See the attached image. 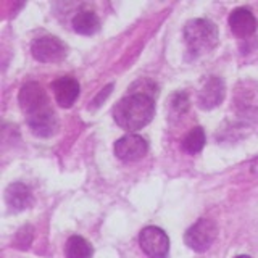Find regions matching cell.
<instances>
[{
	"label": "cell",
	"instance_id": "17",
	"mask_svg": "<svg viewBox=\"0 0 258 258\" xmlns=\"http://www.w3.org/2000/svg\"><path fill=\"white\" fill-rule=\"evenodd\" d=\"M171 105H173V108H174L177 113H184L185 110L189 108V99H187V94H185V92H177V94L173 97Z\"/></svg>",
	"mask_w": 258,
	"mask_h": 258
},
{
	"label": "cell",
	"instance_id": "13",
	"mask_svg": "<svg viewBox=\"0 0 258 258\" xmlns=\"http://www.w3.org/2000/svg\"><path fill=\"white\" fill-rule=\"evenodd\" d=\"M73 29H75L78 34L92 36L100 29V20L94 12L83 10L76 13L75 18H73Z\"/></svg>",
	"mask_w": 258,
	"mask_h": 258
},
{
	"label": "cell",
	"instance_id": "3",
	"mask_svg": "<svg viewBox=\"0 0 258 258\" xmlns=\"http://www.w3.org/2000/svg\"><path fill=\"white\" fill-rule=\"evenodd\" d=\"M216 224L212 220L200 218L197 223H194L190 228L185 231L184 242L194 252H207L212 247L216 239Z\"/></svg>",
	"mask_w": 258,
	"mask_h": 258
},
{
	"label": "cell",
	"instance_id": "7",
	"mask_svg": "<svg viewBox=\"0 0 258 258\" xmlns=\"http://www.w3.org/2000/svg\"><path fill=\"white\" fill-rule=\"evenodd\" d=\"M18 102L26 116L34 115V113L48 107L45 91L36 83H28L21 87V91L18 94Z\"/></svg>",
	"mask_w": 258,
	"mask_h": 258
},
{
	"label": "cell",
	"instance_id": "6",
	"mask_svg": "<svg viewBox=\"0 0 258 258\" xmlns=\"http://www.w3.org/2000/svg\"><path fill=\"white\" fill-rule=\"evenodd\" d=\"M115 155L123 161H137L149 152V144L137 134H126L113 145Z\"/></svg>",
	"mask_w": 258,
	"mask_h": 258
},
{
	"label": "cell",
	"instance_id": "20",
	"mask_svg": "<svg viewBox=\"0 0 258 258\" xmlns=\"http://www.w3.org/2000/svg\"><path fill=\"white\" fill-rule=\"evenodd\" d=\"M236 258H250L248 255H239V256H236Z\"/></svg>",
	"mask_w": 258,
	"mask_h": 258
},
{
	"label": "cell",
	"instance_id": "12",
	"mask_svg": "<svg viewBox=\"0 0 258 258\" xmlns=\"http://www.w3.org/2000/svg\"><path fill=\"white\" fill-rule=\"evenodd\" d=\"M5 202L13 212H23L32 205L31 189L21 182H13L5 189Z\"/></svg>",
	"mask_w": 258,
	"mask_h": 258
},
{
	"label": "cell",
	"instance_id": "14",
	"mask_svg": "<svg viewBox=\"0 0 258 258\" xmlns=\"http://www.w3.org/2000/svg\"><path fill=\"white\" fill-rule=\"evenodd\" d=\"M64 256L67 258H92L91 244L81 236H71L64 244Z\"/></svg>",
	"mask_w": 258,
	"mask_h": 258
},
{
	"label": "cell",
	"instance_id": "18",
	"mask_svg": "<svg viewBox=\"0 0 258 258\" xmlns=\"http://www.w3.org/2000/svg\"><path fill=\"white\" fill-rule=\"evenodd\" d=\"M111 89H113V84H108L105 89H102V92L95 97V100H94V107H99V105L102 103V100L107 99V97L110 95V92H111Z\"/></svg>",
	"mask_w": 258,
	"mask_h": 258
},
{
	"label": "cell",
	"instance_id": "4",
	"mask_svg": "<svg viewBox=\"0 0 258 258\" xmlns=\"http://www.w3.org/2000/svg\"><path fill=\"white\" fill-rule=\"evenodd\" d=\"M139 245L149 258H166L169 253V239L157 226H147L141 231Z\"/></svg>",
	"mask_w": 258,
	"mask_h": 258
},
{
	"label": "cell",
	"instance_id": "2",
	"mask_svg": "<svg viewBox=\"0 0 258 258\" xmlns=\"http://www.w3.org/2000/svg\"><path fill=\"white\" fill-rule=\"evenodd\" d=\"M184 40L192 55H204L213 50L218 44L216 24L205 18L190 20L184 26Z\"/></svg>",
	"mask_w": 258,
	"mask_h": 258
},
{
	"label": "cell",
	"instance_id": "9",
	"mask_svg": "<svg viewBox=\"0 0 258 258\" xmlns=\"http://www.w3.org/2000/svg\"><path fill=\"white\" fill-rule=\"evenodd\" d=\"M28 126L31 129V133L37 137H52L56 129H58V119L53 110L50 107H47L44 110H40L34 115L28 116Z\"/></svg>",
	"mask_w": 258,
	"mask_h": 258
},
{
	"label": "cell",
	"instance_id": "1",
	"mask_svg": "<svg viewBox=\"0 0 258 258\" xmlns=\"http://www.w3.org/2000/svg\"><path fill=\"white\" fill-rule=\"evenodd\" d=\"M155 115V102L145 94H129L113 108V118L119 127L137 131L147 126Z\"/></svg>",
	"mask_w": 258,
	"mask_h": 258
},
{
	"label": "cell",
	"instance_id": "15",
	"mask_svg": "<svg viewBox=\"0 0 258 258\" xmlns=\"http://www.w3.org/2000/svg\"><path fill=\"white\" fill-rule=\"evenodd\" d=\"M205 131L202 127H194L190 129V133L184 137L182 141V149L190 153V155H196V153L202 152V149L205 147Z\"/></svg>",
	"mask_w": 258,
	"mask_h": 258
},
{
	"label": "cell",
	"instance_id": "5",
	"mask_svg": "<svg viewBox=\"0 0 258 258\" xmlns=\"http://www.w3.org/2000/svg\"><path fill=\"white\" fill-rule=\"evenodd\" d=\"M31 53L37 61L56 63L67 56V45L55 36H42L32 42Z\"/></svg>",
	"mask_w": 258,
	"mask_h": 258
},
{
	"label": "cell",
	"instance_id": "10",
	"mask_svg": "<svg viewBox=\"0 0 258 258\" xmlns=\"http://www.w3.org/2000/svg\"><path fill=\"white\" fill-rule=\"evenodd\" d=\"M52 91H53L56 103L63 108H70L79 97V83L75 78L63 76L53 81Z\"/></svg>",
	"mask_w": 258,
	"mask_h": 258
},
{
	"label": "cell",
	"instance_id": "8",
	"mask_svg": "<svg viewBox=\"0 0 258 258\" xmlns=\"http://www.w3.org/2000/svg\"><path fill=\"white\" fill-rule=\"evenodd\" d=\"M224 94H226V87L223 79L218 76H210L199 91L197 103L200 108L212 110L223 102Z\"/></svg>",
	"mask_w": 258,
	"mask_h": 258
},
{
	"label": "cell",
	"instance_id": "19",
	"mask_svg": "<svg viewBox=\"0 0 258 258\" xmlns=\"http://www.w3.org/2000/svg\"><path fill=\"white\" fill-rule=\"evenodd\" d=\"M252 173L258 176V157L252 161Z\"/></svg>",
	"mask_w": 258,
	"mask_h": 258
},
{
	"label": "cell",
	"instance_id": "16",
	"mask_svg": "<svg viewBox=\"0 0 258 258\" xmlns=\"http://www.w3.org/2000/svg\"><path fill=\"white\" fill-rule=\"evenodd\" d=\"M31 239H32V228L31 226H24V228H21L18 234H16L15 242L20 248H26L31 244Z\"/></svg>",
	"mask_w": 258,
	"mask_h": 258
},
{
	"label": "cell",
	"instance_id": "11",
	"mask_svg": "<svg viewBox=\"0 0 258 258\" xmlns=\"http://www.w3.org/2000/svg\"><path fill=\"white\" fill-rule=\"evenodd\" d=\"M256 26H258L256 18L247 8H236L229 15V28L240 39H245L255 34Z\"/></svg>",
	"mask_w": 258,
	"mask_h": 258
}]
</instances>
